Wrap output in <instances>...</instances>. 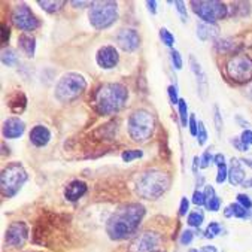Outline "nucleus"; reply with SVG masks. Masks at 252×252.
Segmentation results:
<instances>
[{"label": "nucleus", "mask_w": 252, "mask_h": 252, "mask_svg": "<svg viewBox=\"0 0 252 252\" xmlns=\"http://www.w3.org/2000/svg\"><path fill=\"white\" fill-rule=\"evenodd\" d=\"M143 217L145 208L140 203L123 205L108 220L106 233L112 240H124L136 233Z\"/></svg>", "instance_id": "nucleus-1"}, {"label": "nucleus", "mask_w": 252, "mask_h": 252, "mask_svg": "<svg viewBox=\"0 0 252 252\" xmlns=\"http://www.w3.org/2000/svg\"><path fill=\"white\" fill-rule=\"evenodd\" d=\"M128 90L118 82L102 84L93 95V108L100 115H115L127 103Z\"/></svg>", "instance_id": "nucleus-2"}, {"label": "nucleus", "mask_w": 252, "mask_h": 252, "mask_svg": "<svg viewBox=\"0 0 252 252\" xmlns=\"http://www.w3.org/2000/svg\"><path fill=\"white\" fill-rule=\"evenodd\" d=\"M170 187V178L167 173L153 169L143 172L136 182V192L145 200L160 198Z\"/></svg>", "instance_id": "nucleus-3"}, {"label": "nucleus", "mask_w": 252, "mask_h": 252, "mask_svg": "<svg viewBox=\"0 0 252 252\" xmlns=\"http://www.w3.org/2000/svg\"><path fill=\"white\" fill-rule=\"evenodd\" d=\"M127 128H128L130 137L134 142L143 143L148 139H151V136L154 133V128H156L154 115L146 109H137L128 117Z\"/></svg>", "instance_id": "nucleus-4"}, {"label": "nucleus", "mask_w": 252, "mask_h": 252, "mask_svg": "<svg viewBox=\"0 0 252 252\" xmlns=\"http://www.w3.org/2000/svg\"><path fill=\"white\" fill-rule=\"evenodd\" d=\"M29 175L24 169V166L18 161H14L8 164L0 175V188H2V195L6 198H11L17 195V192L23 188V185L27 182Z\"/></svg>", "instance_id": "nucleus-5"}, {"label": "nucleus", "mask_w": 252, "mask_h": 252, "mask_svg": "<svg viewBox=\"0 0 252 252\" xmlns=\"http://www.w3.org/2000/svg\"><path fill=\"white\" fill-rule=\"evenodd\" d=\"M87 88V81L81 73L69 72L63 75L56 85V98L62 103H69L78 98Z\"/></svg>", "instance_id": "nucleus-6"}, {"label": "nucleus", "mask_w": 252, "mask_h": 252, "mask_svg": "<svg viewBox=\"0 0 252 252\" xmlns=\"http://www.w3.org/2000/svg\"><path fill=\"white\" fill-rule=\"evenodd\" d=\"M90 24L95 30H105L118 20V3L112 0L94 2L88 12Z\"/></svg>", "instance_id": "nucleus-7"}, {"label": "nucleus", "mask_w": 252, "mask_h": 252, "mask_svg": "<svg viewBox=\"0 0 252 252\" xmlns=\"http://www.w3.org/2000/svg\"><path fill=\"white\" fill-rule=\"evenodd\" d=\"M194 14L208 24H215L218 20H222L228 15V8L225 3L218 0H192L189 3Z\"/></svg>", "instance_id": "nucleus-8"}, {"label": "nucleus", "mask_w": 252, "mask_h": 252, "mask_svg": "<svg viewBox=\"0 0 252 252\" xmlns=\"http://www.w3.org/2000/svg\"><path fill=\"white\" fill-rule=\"evenodd\" d=\"M227 76L236 84H246L252 81V59L246 56H234L225 64Z\"/></svg>", "instance_id": "nucleus-9"}, {"label": "nucleus", "mask_w": 252, "mask_h": 252, "mask_svg": "<svg viewBox=\"0 0 252 252\" xmlns=\"http://www.w3.org/2000/svg\"><path fill=\"white\" fill-rule=\"evenodd\" d=\"M12 23L17 29L23 32H33L39 27V18L33 14V11L26 5L20 3L12 11Z\"/></svg>", "instance_id": "nucleus-10"}, {"label": "nucleus", "mask_w": 252, "mask_h": 252, "mask_svg": "<svg viewBox=\"0 0 252 252\" xmlns=\"http://www.w3.org/2000/svg\"><path fill=\"white\" fill-rule=\"evenodd\" d=\"M160 234L156 231H143L130 243V252H154L160 245Z\"/></svg>", "instance_id": "nucleus-11"}, {"label": "nucleus", "mask_w": 252, "mask_h": 252, "mask_svg": "<svg viewBox=\"0 0 252 252\" xmlns=\"http://www.w3.org/2000/svg\"><path fill=\"white\" fill-rule=\"evenodd\" d=\"M29 239V225L23 221H15L12 222L8 230H6V236L5 240L9 246L12 248H21L24 246V243Z\"/></svg>", "instance_id": "nucleus-12"}, {"label": "nucleus", "mask_w": 252, "mask_h": 252, "mask_svg": "<svg viewBox=\"0 0 252 252\" xmlns=\"http://www.w3.org/2000/svg\"><path fill=\"white\" fill-rule=\"evenodd\" d=\"M95 62H97L98 67H102V69H114L120 62L117 48L112 45L102 46L95 54Z\"/></svg>", "instance_id": "nucleus-13"}, {"label": "nucleus", "mask_w": 252, "mask_h": 252, "mask_svg": "<svg viewBox=\"0 0 252 252\" xmlns=\"http://www.w3.org/2000/svg\"><path fill=\"white\" fill-rule=\"evenodd\" d=\"M117 43L126 53H133L140 45V37L133 29H123L117 34Z\"/></svg>", "instance_id": "nucleus-14"}, {"label": "nucleus", "mask_w": 252, "mask_h": 252, "mask_svg": "<svg viewBox=\"0 0 252 252\" xmlns=\"http://www.w3.org/2000/svg\"><path fill=\"white\" fill-rule=\"evenodd\" d=\"M189 66H191V70L192 73L195 75V79H197V87H198V94L201 98H206L208 95V78H206V73L201 69L200 63L194 59V56L189 57Z\"/></svg>", "instance_id": "nucleus-15"}, {"label": "nucleus", "mask_w": 252, "mask_h": 252, "mask_svg": "<svg viewBox=\"0 0 252 252\" xmlns=\"http://www.w3.org/2000/svg\"><path fill=\"white\" fill-rule=\"evenodd\" d=\"M2 131H3V136L6 139H18L26 131V124L23 120H20L17 117H11L3 123Z\"/></svg>", "instance_id": "nucleus-16"}, {"label": "nucleus", "mask_w": 252, "mask_h": 252, "mask_svg": "<svg viewBox=\"0 0 252 252\" xmlns=\"http://www.w3.org/2000/svg\"><path fill=\"white\" fill-rule=\"evenodd\" d=\"M51 140V131H49L45 126H34L30 131V142L36 148H43Z\"/></svg>", "instance_id": "nucleus-17"}, {"label": "nucleus", "mask_w": 252, "mask_h": 252, "mask_svg": "<svg viewBox=\"0 0 252 252\" xmlns=\"http://www.w3.org/2000/svg\"><path fill=\"white\" fill-rule=\"evenodd\" d=\"M88 187L84 181L75 179L70 184H67V187L64 188V197L69 201H78L85 192H87Z\"/></svg>", "instance_id": "nucleus-18"}, {"label": "nucleus", "mask_w": 252, "mask_h": 252, "mask_svg": "<svg viewBox=\"0 0 252 252\" xmlns=\"http://www.w3.org/2000/svg\"><path fill=\"white\" fill-rule=\"evenodd\" d=\"M8 105L12 114H21L24 112L27 106V97L23 91H14L9 98H8Z\"/></svg>", "instance_id": "nucleus-19"}, {"label": "nucleus", "mask_w": 252, "mask_h": 252, "mask_svg": "<svg viewBox=\"0 0 252 252\" xmlns=\"http://www.w3.org/2000/svg\"><path fill=\"white\" fill-rule=\"evenodd\" d=\"M220 34V27L217 24H208V23H198L197 24V37L200 40H211L218 37Z\"/></svg>", "instance_id": "nucleus-20"}, {"label": "nucleus", "mask_w": 252, "mask_h": 252, "mask_svg": "<svg viewBox=\"0 0 252 252\" xmlns=\"http://www.w3.org/2000/svg\"><path fill=\"white\" fill-rule=\"evenodd\" d=\"M245 170L240 167V163L237 158H231V167L228 170V181L231 185H242L245 182Z\"/></svg>", "instance_id": "nucleus-21"}, {"label": "nucleus", "mask_w": 252, "mask_h": 252, "mask_svg": "<svg viewBox=\"0 0 252 252\" xmlns=\"http://www.w3.org/2000/svg\"><path fill=\"white\" fill-rule=\"evenodd\" d=\"M18 45L21 48V51L27 56V57H34V51H36V39L32 34L23 33L18 37Z\"/></svg>", "instance_id": "nucleus-22"}, {"label": "nucleus", "mask_w": 252, "mask_h": 252, "mask_svg": "<svg viewBox=\"0 0 252 252\" xmlns=\"http://www.w3.org/2000/svg\"><path fill=\"white\" fill-rule=\"evenodd\" d=\"M37 5L48 14H56L66 5V2L64 0H37Z\"/></svg>", "instance_id": "nucleus-23"}, {"label": "nucleus", "mask_w": 252, "mask_h": 252, "mask_svg": "<svg viewBox=\"0 0 252 252\" xmlns=\"http://www.w3.org/2000/svg\"><path fill=\"white\" fill-rule=\"evenodd\" d=\"M2 63L8 67H12L18 63V57H17V53L11 48H3L2 51Z\"/></svg>", "instance_id": "nucleus-24"}, {"label": "nucleus", "mask_w": 252, "mask_h": 252, "mask_svg": "<svg viewBox=\"0 0 252 252\" xmlns=\"http://www.w3.org/2000/svg\"><path fill=\"white\" fill-rule=\"evenodd\" d=\"M230 208H231V211H233V217H234V218L251 220V217H252V212H249L248 209H245V208L240 206L239 203H231Z\"/></svg>", "instance_id": "nucleus-25"}, {"label": "nucleus", "mask_w": 252, "mask_h": 252, "mask_svg": "<svg viewBox=\"0 0 252 252\" xmlns=\"http://www.w3.org/2000/svg\"><path fill=\"white\" fill-rule=\"evenodd\" d=\"M203 221H205V214L201 212V211L191 212V214L188 215V220H187L188 225H191V227H195V228H198L201 224H203Z\"/></svg>", "instance_id": "nucleus-26"}, {"label": "nucleus", "mask_w": 252, "mask_h": 252, "mask_svg": "<svg viewBox=\"0 0 252 252\" xmlns=\"http://www.w3.org/2000/svg\"><path fill=\"white\" fill-rule=\"evenodd\" d=\"M178 108H179V118H181V124L182 127H187L188 124V120H189V114H188V105H187V100L181 98L179 103H178Z\"/></svg>", "instance_id": "nucleus-27"}, {"label": "nucleus", "mask_w": 252, "mask_h": 252, "mask_svg": "<svg viewBox=\"0 0 252 252\" xmlns=\"http://www.w3.org/2000/svg\"><path fill=\"white\" fill-rule=\"evenodd\" d=\"M142 157H143V151H140V149H127V151H124V153L121 154V158L126 163H130V161L142 158Z\"/></svg>", "instance_id": "nucleus-28"}, {"label": "nucleus", "mask_w": 252, "mask_h": 252, "mask_svg": "<svg viewBox=\"0 0 252 252\" xmlns=\"http://www.w3.org/2000/svg\"><path fill=\"white\" fill-rule=\"evenodd\" d=\"M221 230H222L221 224L214 221V222H211V224L208 225V228L205 230V237H206V239H214V237H217V236L221 233Z\"/></svg>", "instance_id": "nucleus-29"}, {"label": "nucleus", "mask_w": 252, "mask_h": 252, "mask_svg": "<svg viewBox=\"0 0 252 252\" xmlns=\"http://www.w3.org/2000/svg\"><path fill=\"white\" fill-rule=\"evenodd\" d=\"M160 39L163 40V43L169 48H172L175 45V36L166 29V27H161L160 29Z\"/></svg>", "instance_id": "nucleus-30"}, {"label": "nucleus", "mask_w": 252, "mask_h": 252, "mask_svg": "<svg viewBox=\"0 0 252 252\" xmlns=\"http://www.w3.org/2000/svg\"><path fill=\"white\" fill-rule=\"evenodd\" d=\"M197 140H198V145L203 146L206 142H208V130L203 124V121H198V130H197Z\"/></svg>", "instance_id": "nucleus-31"}, {"label": "nucleus", "mask_w": 252, "mask_h": 252, "mask_svg": "<svg viewBox=\"0 0 252 252\" xmlns=\"http://www.w3.org/2000/svg\"><path fill=\"white\" fill-rule=\"evenodd\" d=\"M170 59H172V64L176 70H181L182 66H184V60H182V56L179 54V51H176V49H172L170 53Z\"/></svg>", "instance_id": "nucleus-32"}, {"label": "nucleus", "mask_w": 252, "mask_h": 252, "mask_svg": "<svg viewBox=\"0 0 252 252\" xmlns=\"http://www.w3.org/2000/svg\"><path fill=\"white\" fill-rule=\"evenodd\" d=\"M211 163H214V157L211 154V149L205 151L203 156L200 158V169H208L211 166Z\"/></svg>", "instance_id": "nucleus-33"}, {"label": "nucleus", "mask_w": 252, "mask_h": 252, "mask_svg": "<svg viewBox=\"0 0 252 252\" xmlns=\"http://www.w3.org/2000/svg\"><path fill=\"white\" fill-rule=\"evenodd\" d=\"M230 143H231L237 151H242V153H248V151H249V146H248L240 137H231V139H230Z\"/></svg>", "instance_id": "nucleus-34"}, {"label": "nucleus", "mask_w": 252, "mask_h": 252, "mask_svg": "<svg viewBox=\"0 0 252 252\" xmlns=\"http://www.w3.org/2000/svg\"><path fill=\"white\" fill-rule=\"evenodd\" d=\"M237 203L240 205V206H243L245 209H252V200H251V197L249 195H246V194H237Z\"/></svg>", "instance_id": "nucleus-35"}, {"label": "nucleus", "mask_w": 252, "mask_h": 252, "mask_svg": "<svg viewBox=\"0 0 252 252\" xmlns=\"http://www.w3.org/2000/svg\"><path fill=\"white\" fill-rule=\"evenodd\" d=\"M167 94H169V98H170V103L172 105H178L179 103V97H178V88L175 85H169L167 87Z\"/></svg>", "instance_id": "nucleus-36"}, {"label": "nucleus", "mask_w": 252, "mask_h": 252, "mask_svg": "<svg viewBox=\"0 0 252 252\" xmlns=\"http://www.w3.org/2000/svg\"><path fill=\"white\" fill-rule=\"evenodd\" d=\"M231 48H234V43H231L230 39H224V40L217 43V49L220 53H227V51H230Z\"/></svg>", "instance_id": "nucleus-37"}, {"label": "nucleus", "mask_w": 252, "mask_h": 252, "mask_svg": "<svg viewBox=\"0 0 252 252\" xmlns=\"http://www.w3.org/2000/svg\"><path fill=\"white\" fill-rule=\"evenodd\" d=\"M192 203L195 205V206H205V194L201 192V191H198V189H195L194 191V194H192Z\"/></svg>", "instance_id": "nucleus-38"}, {"label": "nucleus", "mask_w": 252, "mask_h": 252, "mask_svg": "<svg viewBox=\"0 0 252 252\" xmlns=\"http://www.w3.org/2000/svg\"><path fill=\"white\" fill-rule=\"evenodd\" d=\"M227 179H228V169H227V166L225 164L220 166L218 167V175H217V182L218 184H224Z\"/></svg>", "instance_id": "nucleus-39"}, {"label": "nucleus", "mask_w": 252, "mask_h": 252, "mask_svg": "<svg viewBox=\"0 0 252 252\" xmlns=\"http://www.w3.org/2000/svg\"><path fill=\"white\" fill-rule=\"evenodd\" d=\"M214 111H215V115H214V120H215V127H217V131H218V134H221V130H222V115H221V112H220V108H218L217 105H215Z\"/></svg>", "instance_id": "nucleus-40"}, {"label": "nucleus", "mask_w": 252, "mask_h": 252, "mask_svg": "<svg viewBox=\"0 0 252 252\" xmlns=\"http://www.w3.org/2000/svg\"><path fill=\"white\" fill-rule=\"evenodd\" d=\"M206 208H208V211H211V212H218L220 211V208H221V198L217 195L215 198H212L209 203L206 205Z\"/></svg>", "instance_id": "nucleus-41"}, {"label": "nucleus", "mask_w": 252, "mask_h": 252, "mask_svg": "<svg viewBox=\"0 0 252 252\" xmlns=\"http://www.w3.org/2000/svg\"><path fill=\"white\" fill-rule=\"evenodd\" d=\"M203 194H205V206L209 203V201L212 200V198H215L217 197V192H215V189H214V187L212 185H206V188H205V191H203Z\"/></svg>", "instance_id": "nucleus-42"}, {"label": "nucleus", "mask_w": 252, "mask_h": 252, "mask_svg": "<svg viewBox=\"0 0 252 252\" xmlns=\"http://www.w3.org/2000/svg\"><path fill=\"white\" fill-rule=\"evenodd\" d=\"M188 127H189V133H191V136H195V137H197L198 124H197V120H195L194 114H191V115H189V120H188Z\"/></svg>", "instance_id": "nucleus-43"}, {"label": "nucleus", "mask_w": 252, "mask_h": 252, "mask_svg": "<svg viewBox=\"0 0 252 252\" xmlns=\"http://www.w3.org/2000/svg\"><path fill=\"white\" fill-rule=\"evenodd\" d=\"M192 239H194V233H192L191 230H185V231L181 234L179 242H181V245H189V243L192 242Z\"/></svg>", "instance_id": "nucleus-44"}, {"label": "nucleus", "mask_w": 252, "mask_h": 252, "mask_svg": "<svg viewBox=\"0 0 252 252\" xmlns=\"http://www.w3.org/2000/svg\"><path fill=\"white\" fill-rule=\"evenodd\" d=\"M175 6H176V11L181 14V18L182 21H187L188 20V15H187V8H185V3L181 2V0H178V2H175Z\"/></svg>", "instance_id": "nucleus-45"}, {"label": "nucleus", "mask_w": 252, "mask_h": 252, "mask_svg": "<svg viewBox=\"0 0 252 252\" xmlns=\"http://www.w3.org/2000/svg\"><path fill=\"white\" fill-rule=\"evenodd\" d=\"M188 209H189V201H188L187 197H182L181 198V206H179V215L185 217L188 214Z\"/></svg>", "instance_id": "nucleus-46"}, {"label": "nucleus", "mask_w": 252, "mask_h": 252, "mask_svg": "<svg viewBox=\"0 0 252 252\" xmlns=\"http://www.w3.org/2000/svg\"><path fill=\"white\" fill-rule=\"evenodd\" d=\"M240 139H242L248 146H251V145H252V130H251V128L243 130V133H242Z\"/></svg>", "instance_id": "nucleus-47"}, {"label": "nucleus", "mask_w": 252, "mask_h": 252, "mask_svg": "<svg viewBox=\"0 0 252 252\" xmlns=\"http://www.w3.org/2000/svg\"><path fill=\"white\" fill-rule=\"evenodd\" d=\"M9 37H11V30L9 27H6V24H2V43L6 45L9 42Z\"/></svg>", "instance_id": "nucleus-48"}, {"label": "nucleus", "mask_w": 252, "mask_h": 252, "mask_svg": "<svg viewBox=\"0 0 252 252\" xmlns=\"http://www.w3.org/2000/svg\"><path fill=\"white\" fill-rule=\"evenodd\" d=\"M93 3L94 2H84V0H79V2H78V0H72V2H70V5L72 6H75V8H84V6H93Z\"/></svg>", "instance_id": "nucleus-49"}, {"label": "nucleus", "mask_w": 252, "mask_h": 252, "mask_svg": "<svg viewBox=\"0 0 252 252\" xmlns=\"http://www.w3.org/2000/svg\"><path fill=\"white\" fill-rule=\"evenodd\" d=\"M146 6H148V11L153 14V15L157 14V2H156V0H148Z\"/></svg>", "instance_id": "nucleus-50"}, {"label": "nucleus", "mask_w": 252, "mask_h": 252, "mask_svg": "<svg viewBox=\"0 0 252 252\" xmlns=\"http://www.w3.org/2000/svg\"><path fill=\"white\" fill-rule=\"evenodd\" d=\"M214 163L220 167V166H224L225 164V157H224V154H217V156H214Z\"/></svg>", "instance_id": "nucleus-51"}, {"label": "nucleus", "mask_w": 252, "mask_h": 252, "mask_svg": "<svg viewBox=\"0 0 252 252\" xmlns=\"http://www.w3.org/2000/svg\"><path fill=\"white\" fill-rule=\"evenodd\" d=\"M201 252H218V251H217V248H215V246L209 245V246H205L203 249H201Z\"/></svg>", "instance_id": "nucleus-52"}, {"label": "nucleus", "mask_w": 252, "mask_h": 252, "mask_svg": "<svg viewBox=\"0 0 252 252\" xmlns=\"http://www.w3.org/2000/svg\"><path fill=\"white\" fill-rule=\"evenodd\" d=\"M245 188H252V179H245V182L242 184Z\"/></svg>", "instance_id": "nucleus-53"}, {"label": "nucleus", "mask_w": 252, "mask_h": 252, "mask_svg": "<svg viewBox=\"0 0 252 252\" xmlns=\"http://www.w3.org/2000/svg\"><path fill=\"white\" fill-rule=\"evenodd\" d=\"M246 95H248V98L249 100H252V84L248 87V91H246Z\"/></svg>", "instance_id": "nucleus-54"}, {"label": "nucleus", "mask_w": 252, "mask_h": 252, "mask_svg": "<svg viewBox=\"0 0 252 252\" xmlns=\"http://www.w3.org/2000/svg\"><path fill=\"white\" fill-rule=\"evenodd\" d=\"M242 161H243V163H245L246 166H249V167L252 169V158H243Z\"/></svg>", "instance_id": "nucleus-55"}, {"label": "nucleus", "mask_w": 252, "mask_h": 252, "mask_svg": "<svg viewBox=\"0 0 252 252\" xmlns=\"http://www.w3.org/2000/svg\"><path fill=\"white\" fill-rule=\"evenodd\" d=\"M188 252H201V251H197V249H189Z\"/></svg>", "instance_id": "nucleus-56"}, {"label": "nucleus", "mask_w": 252, "mask_h": 252, "mask_svg": "<svg viewBox=\"0 0 252 252\" xmlns=\"http://www.w3.org/2000/svg\"><path fill=\"white\" fill-rule=\"evenodd\" d=\"M154 252H157V251H154Z\"/></svg>", "instance_id": "nucleus-57"}, {"label": "nucleus", "mask_w": 252, "mask_h": 252, "mask_svg": "<svg viewBox=\"0 0 252 252\" xmlns=\"http://www.w3.org/2000/svg\"><path fill=\"white\" fill-rule=\"evenodd\" d=\"M251 220H252V217H251Z\"/></svg>", "instance_id": "nucleus-58"}]
</instances>
